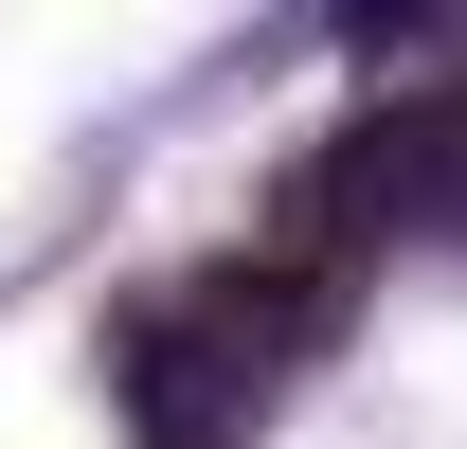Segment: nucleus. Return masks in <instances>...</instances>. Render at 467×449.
I'll list each match as a JSON object with an SVG mask.
<instances>
[{
	"instance_id": "nucleus-1",
	"label": "nucleus",
	"mask_w": 467,
	"mask_h": 449,
	"mask_svg": "<svg viewBox=\"0 0 467 449\" xmlns=\"http://www.w3.org/2000/svg\"><path fill=\"white\" fill-rule=\"evenodd\" d=\"M324 162H342L359 234H378V216H413V234H467V72H450V90H413V109H359Z\"/></svg>"
}]
</instances>
